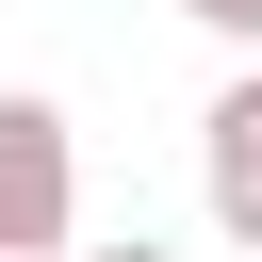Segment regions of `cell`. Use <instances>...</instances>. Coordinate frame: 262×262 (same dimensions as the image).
Returning <instances> with one entry per match:
<instances>
[{"label": "cell", "instance_id": "cell-1", "mask_svg": "<svg viewBox=\"0 0 262 262\" xmlns=\"http://www.w3.org/2000/svg\"><path fill=\"white\" fill-rule=\"evenodd\" d=\"M82 213V147H66V98H0V246H66Z\"/></svg>", "mask_w": 262, "mask_h": 262}, {"label": "cell", "instance_id": "cell-2", "mask_svg": "<svg viewBox=\"0 0 262 262\" xmlns=\"http://www.w3.org/2000/svg\"><path fill=\"white\" fill-rule=\"evenodd\" d=\"M196 180H213V229L262 246V66L213 82V115H196Z\"/></svg>", "mask_w": 262, "mask_h": 262}, {"label": "cell", "instance_id": "cell-3", "mask_svg": "<svg viewBox=\"0 0 262 262\" xmlns=\"http://www.w3.org/2000/svg\"><path fill=\"white\" fill-rule=\"evenodd\" d=\"M180 16H196V33H229V49L262 66V0H180Z\"/></svg>", "mask_w": 262, "mask_h": 262}, {"label": "cell", "instance_id": "cell-4", "mask_svg": "<svg viewBox=\"0 0 262 262\" xmlns=\"http://www.w3.org/2000/svg\"><path fill=\"white\" fill-rule=\"evenodd\" d=\"M82 262H180V246H147V229H131V246H82Z\"/></svg>", "mask_w": 262, "mask_h": 262}, {"label": "cell", "instance_id": "cell-5", "mask_svg": "<svg viewBox=\"0 0 262 262\" xmlns=\"http://www.w3.org/2000/svg\"><path fill=\"white\" fill-rule=\"evenodd\" d=\"M0 262H82V246H0Z\"/></svg>", "mask_w": 262, "mask_h": 262}]
</instances>
